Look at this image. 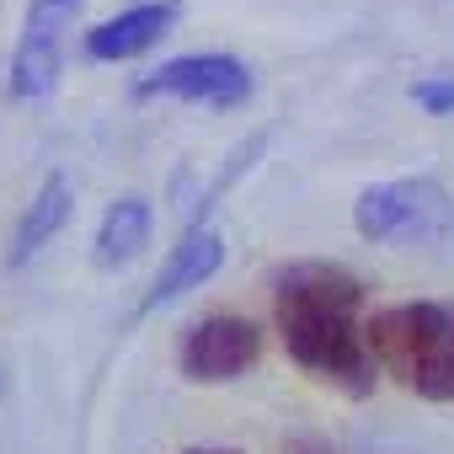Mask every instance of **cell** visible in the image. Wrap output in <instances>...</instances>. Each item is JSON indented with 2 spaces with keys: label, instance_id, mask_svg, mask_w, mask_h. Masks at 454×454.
Masks as SVG:
<instances>
[{
  "label": "cell",
  "instance_id": "cell-11",
  "mask_svg": "<svg viewBox=\"0 0 454 454\" xmlns=\"http://www.w3.org/2000/svg\"><path fill=\"white\" fill-rule=\"evenodd\" d=\"M406 97L427 113V118H454V70H433V75H417L406 86Z\"/></svg>",
  "mask_w": 454,
  "mask_h": 454
},
{
  "label": "cell",
  "instance_id": "cell-12",
  "mask_svg": "<svg viewBox=\"0 0 454 454\" xmlns=\"http://www.w3.org/2000/svg\"><path fill=\"white\" fill-rule=\"evenodd\" d=\"M284 454H337V443L321 438V433H294V438L284 443Z\"/></svg>",
  "mask_w": 454,
  "mask_h": 454
},
{
  "label": "cell",
  "instance_id": "cell-5",
  "mask_svg": "<svg viewBox=\"0 0 454 454\" xmlns=\"http://www.w3.org/2000/svg\"><path fill=\"white\" fill-rule=\"evenodd\" d=\"M86 0H27L22 33L12 49V97L38 102L59 86V59H65V33L75 27Z\"/></svg>",
  "mask_w": 454,
  "mask_h": 454
},
{
  "label": "cell",
  "instance_id": "cell-6",
  "mask_svg": "<svg viewBox=\"0 0 454 454\" xmlns=\"http://www.w3.org/2000/svg\"><path fill=\"white\" fill-rule=\"evenodd\" d=\"M262 358V332L257 321L247 316H203L182 332V348H176V369L192 380V385H231L241 380L247 369H257Z\"/></svg>",
  "mask_w": 454,
  "mask_h": 454
},
{
  "label": "cell",
  "instance_id": "cell-3",
  "mask_svg": "<svg viewBox=\"0 0 454 454\" xmlns=\"http://www.w3.org/2000/svg\"><path fill=\"white\" fill-rule=\"evenodd\" d=\"M353 231L374 247L454 252V198L438 176H390L353 198Z\"/></svg>",
  "mask_w": 454,
  "mask_h": 454
},
{
  "label": "cell",
  "instance_id": "cell-10",
  "mask_svg": "<svg viewBox=\"0 0 454 454\" xmlns=\"http://www.w3.org/2000/svg\"><path fill=\"white\" fill-rule=\"evenodd\" d=\"M150 231H155V208H150V198H139V192L113 198V203H107V214H102V224H97L91 262H97V268H107V273L129 268V262L150 247Z\"/></svg>",
  "mask_w": 454,
  "mask_h": 454
},
{
  "label": "cell",
  "instance_id": "cell-4",
  "mask_svg": "<svg viewBox=\"0 0 454 454\" xmlns=\"http://www.w3.org/2000/svg\"><path fill=\"white\" fill-rule=\"evenodd\" d=\"M252 70L236 54H176L160 70H150L145 81H134L139 102H192V107H241L252 97Z\"/></svg>",
  "mask_w": 454,
  "mask_h": 454
},
{
  "label": "cell",
  "instance_id": "cell-9",
  "mask_svg": "<svg viewBox=\"0 0 454 454\" xmlns=\"http://www.w3.org/2000/svg\"><path fill=\"white\" fill-rule=\"evenodd\" d=\"M70 208H75V182L65 176V171H49L43 176V187L33 192V203L22 208V219H17V231H12V252H6V268L17 273V268H27L59 231H65V219H70Z\"/></svg>",
  "mask_w": 454,
  "mask_h": 454
},
{
  "label": "cell",
  "instance_id": "cell-2",
  "mask_svg": "<svg viewBox=\"0 0 454 454\" xmlns=\"http://www.w3.org/2000/svg\"><path fill=\"white\" fill-rule=\"evenodd\" d=\"M374 364L417 401L454 406V305L401 300L369 316Z\"/></svg>",
  "mask_w": 454,
  "mask_h": 454
},
{
  "label": "cell",
  "instance_id": "cell-13",
  "mask_svg": "<svg viewBox=\"0 0 454 454\" xmlns=\"http://www.w3.org/2000/svg\"><path fill=\"white\" fill-rule=\"evenodd\" d=\"M187 454H241V449H187Z\"/></svg>",
  "mask_w": 454,
  "mask_h": 454
},
{
  "label": "cell",
  "instance_id": "cell-7",
  "mask_svg": "<svg viewBox=\"0 0 454 454\" xmlns=\"http://www.w3.org/2000/svg\"><path fill=\"white\" fill-rule=\"evenodd\" d=\"M176 22H182V0H139V6H129V12L97 22L81 49H86V59H97V65H129V59L150 54L160 38H171Z\"/></svg>",
  "mask_w": 454,
  "mask_h": 454
},
{
  "label": "cell",
  "instance_id": "cell-1",
  "mask_svg": "<svg viewBox=\"0 0 454 454\" xmlns=\"http://www.w3.org/2000/svg\"><path fill=\"white\" fill-rule=\"evenodd\" d=\"M364 316V278L342 262H289L273 278V326L284 353L321 385L364 401L374 390V353Z\"/></svg>",
  "mask_w": 454,
  "mask_h": 454
},
{
  "label": "cell",
  "instance_id": "cell-8",
  "mask_svg": "<svg viewBox=\"0 0 454 454\" xmlns=\"http://www.w3.org/2000/svg\"><path fill=\"white\" fill-rule=\"evenodd\" d=\"M219 268H224V236L214 231L208 219H192L187 231H182V241L171 247V257L160 262L155 284L145 289V300H139V316H150V310H160V305L182 300L187 289H203V284H208Z\"/></svg>",
  "mask_w": 454,
  "mask_h": 454
}]
</instances>
